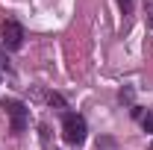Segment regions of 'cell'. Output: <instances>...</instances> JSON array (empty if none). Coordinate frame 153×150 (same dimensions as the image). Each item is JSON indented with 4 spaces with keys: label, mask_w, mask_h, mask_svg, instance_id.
<instances>
[{
    "label": "cell",
    "mask_w": 153,
    "mask_h": 150,
    "mask_svg": "<svg viewBox=\"0 0 153 150\" xmlns=\"http://www.w3.org/2000/svg\"><path fill=\"white\" fill-rule=\"evenodd\" d=\"M3 109H6V115H9L12 132H24V130H27L30 115H27V106H24L21 100H3Z\"/></svg>",
    "instance_id": "cell-1"
},
{
    "label": "cell",
    "mask_w": 153,
    "mask_h": 150,
    "mask_svg": "<svg viewBox=\"0 0 153 150\" xmlns=\"http://www.w3.org/2000/svg\"><path fill=\"white\" fill-rule=\"evenodd\" d=\"M62 130H65V141L68 144H82L85 141V121L79 118V115H65V124H62Z\"/></svg>",
    "instance_id": "cell-2"
},
{
    "label": "cell",
    "mask_w": 153,
    "mask_h": 150,
    "mask_svg": "<svg viewBox=\"0 0 153 150\" xmlns=\"http://www.w3.org/2000/svg\"><path fill=\"white\" fill-rule=\"evenodd\" d=\"M3 44H6L9 50H18L21 44H24V30H21V24H15V21H6V24H3Z\"/></svg>",
    "instance_id": "cell-3"
},
{
    "label": "cell",
    "mask_w": 153,
    "mask_h": 150,
    "mask_svg": "<svg viewBox=\"0 0 153 150\" xmlns=\"http://www.w3.org/2000/svg\"><path fill=\"white\" fill-rule=\"evenodd\" d=\"M141 127L147 132H153V115H144V118H141Z\"/></svg>",
    "instance_id": "cell-4"
},
{
    "label": "cell",
    "mask_w": 153,
    "mask_h": 150,
    "mask_svg": "<svg viewBox=\"0 0 153 150\" xmlns=\"http://www.w3.org/2000/svg\"><path fill=\"white\" fill-rule=\"evenodd\" d=\"M118 6L124 9V15H130V12H133V0H118Z\"/></svg>",
    "instance_id": "cell-5"
},
{
    "label": "cell",
    "mask_w": 153,
    "mask_h": 150,
    "mask_svg": "<svg viewBox=\"0 0 153 150\" xmlns=\"http://www.w3.org/2000/svg\"><path fill=\"white\" fill-rule=\"evenodd\" d=\"M150 24H153V9H150Z\"/></svg>",
    "instance_id": "cell-6"
},
{
    "label": "cell",
    "mask_w": 153,
    "mask_h": 150,
    "mask_svg": "<svg viewBox=\"0 0 153 150\" xmlns=\"http://www.w3.org/2000/svg\"><path fill=\"white\" fill-rule=\"evenodd\" d=\"M150 150H153V144H150Z\"/></svg>",
    "instance_id": "cell-7"
}]
</instances>
